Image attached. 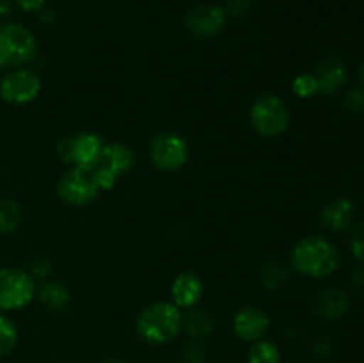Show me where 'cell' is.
Returning a JSON list of instances; mask_svg holds the SVG:
<instances>
[{"mask_svg": "<svg viewBox=\"0 0 364 363\" xmlns=\"http://www.w3.org/2000/svg\"><path fill=\"white\" fill-rule=\"evenodd\" d=\"M18 344V330L13 320L0 313V358L14 351Z\"/></svg>", "mask_w": 364, "mask_h": 363, "instance_id": "cell-22", "label": "cell"}, {"mask_svg": "<svg viewBox=\"0 0 364 363\" xmlns=\"http://www.w3.org/2000/svg\"><path fill=\"white\" fill-rule=\"evenodd\" d=\"M39 302L50 312H63L70 305V288L59 280H45L36 292Z\"/></svg>", "mask_w": 364, "mask_h": 363, "instance_id": "cell-17", "label": "cell"}, {"mask_svg": "<svg viewBox=\"0 0 364 363\" xmlns=\"http://www.w3.org/2000/svg\"><path fill=\"white\" fill-rule=\"evenodd\" d=\"M311 351L316 359H327L331 356V352H333V344H331L329 338H318V340L313 344Z\"/></svg>", "mask_w": 364, "mask_h": 363, "instance_id": "cell-29", "label": "cell"}, {"mask_svg": "<svg viewBox=\"0 0 364 363\" xmlns=\"http://www.w3.org/2000/svg\"><path fill=\"white\" fill-rule=\"evenodd\" d=\"M181 310L169 301H155L137 317L135 330L139 338L149 345H162L174 340L181 331Z\"/></svg>", "mask_w": 364, "mask_h": 363, "instance_id": "cell-2", "label": "cell"}, {"mask_svg": "<svg viewBox=\"0 0 364 363\" xmlns=\"http://www.w3.org/2000/svg\"><path fill=\"white\" fill-rule=\"evenodd\" d=\"M0 78H2V75H0Z\"/></svg>", "mask_w": 364, "mask_h": 363, "instance_id": "cell-36", "label": "cell"}, {"mask_svg": "<svg viewBox=\"0 0 364 363\" xmlns=\"http://www.w3.org/2000/svg\"><path fill=\"white\" fill-rule=\"evenodd\" d=\"M13 13V0H0V23L6 21Z\"/></svg>", "mask_w": 364, "mask_h": 363, "instance_id": "cell-32", "label": "cell"}, {"mask_svg": "<svg viewBox=\"0 0 364 363\" xmlns=\"http://www.w3.org/2000/svg\"><path fill=\"white\" fill-rule=\"evenodd\" d=\"M135 164L134 149L123 142H110L103 144L91 166L85 167L98 184L100 191H110L117 182L132 171Z\"/></svg>", "mask_w": 364, "mask_h": 363, "instance_id": "cell-3", "label": "cell"}, {"mask_svg": "<svg viewBox=\"0 0 364 363\" xmlns=\"http://www.w3.org/2000/svg\"><path fill=\"white\" fill-rule=\"evenodd\" d=\"M188 142L176 132H160L149 142V159L164 173H176L188 162Z\"/></svg>", "mask_w": 364, "mask_h": 363, "instance_id": "cell-7", "label": "cell"}, {"mask_svg": "<svg viewBox=\"0 0 364 363\" xmlns=\"http://www.w3.org/2000/svg\"><path fill=\"white\" fill-rule=\"evenodd\" d=\"M247 359L249 363H279V347L270 340H256L249 349Z\"/></svg>", "mask_w": 364, "mask_h": 363, "instance_id": "cell-21", "label": "cell"}, {"mask_svg": "<svg viewBox=\"0 0 364 363\" xmlns=\"http://www.w3.org/2000/svg\"><path fill=\"white\" fill-rule=\"evenodd\" d=\"M205 294V285L201 278L192 270H183L178 274L171 285V299L173 305H176L180 310H191L199 305Z\"/></svg>", "mask_w": 364, "mask_h": 363, "instance_id": "cell-15", "label": "cell"}, {"mask_svg": "<svg viewBox=\"0 0 364 363\" xmlns=\"http://www.w3.org/2000/svg\"><path fill=\"white\" fill-rule=\"evenodd\" d=\"M350 285L358 294L364 295V265L354 269V273L350 274Z\"/></svg>", "mask_w": 364, "mask_h": 363, "instance_id": "cell-31", "label": "cell"}, {"mask_svg": "<svg viewBox=\"0 0 364 363\" xmlns=\"http://www.w3.org/2000/svg\"><path fill=\"white\" fill-rule=\"evenodd\" d=\"M355 221V203L348 196H336L323 205L320 223L331 233H345Z\"/></svg>", "mask_w": 364, "mask_h": 363, "instance_id": "cell-14", "label": "cell"}, {"mask_svg": "<svg viewBox=\"0 0 364 363\" xmlns=\"http://www.w3.org/2000/svg\"><path fill=\"white\" fill-rule=\"evenodd\" d=\"M350 295L340 287L320 288L311 298V310L326 320H340L350 312Z\"/></svg>", "mask_w": 364, "mask_h": 363, "instance_id": "cell-12", "label": "cell"}, {"mask_svg": "<svg viewBox=\"0 0 364 363\" xmlns=\"http://www.w3.org/2000/svg\"><path fill=\"white\" fill-rule=\"evenodd\" d=\"M38 18H39V21H43V23H52V21L55 20V13H53L52 9H46V7H43V9L38 13Z\"/></svg>", "mask_w": 364, "mask_h": 363, "instance_id": "cell-33", "label": "cell"}, {"mask_svg": "<svg viewBox=\"0 0 364 363\" xmlns=\"http://www.w3.org/2000/svg\"><path fill=\"white\" fill-rule=\"evenodd\" d=\"M105 363H124V362H121V359H116V358H112V359H107Z\"/></svg>", "mask_w": 364, "mask_h": 363, "instance_id": "cell-35", "label": "cell"}, {"mask_svg": "<svg viewBox=\"0 0 364 363\" xmlns=\"http://www.w3.org/2000/svg\"><path fill=\"white\" fill-rule=\"evenodd\" d=\"M295 95L299 98H313V96L318 95V82H316L315 73H301L294 78V84H291Z\"/></svg>", "mask_w": 364, "mask_h": 363, "instance_id": "cell-23", "label": "cell"}, {"mask_svg": "<svg viewBox=\"0 0 364 363\" xmlns=\"http://www.w3.org/2000/svg\"><path fill=\"white\" fill-rule=\"evenodd\" d=\"M181 327L191 338H205L213 333L215 320L206 310L194 306L181 317Z\"/></svg>", "mask_w": 364, "mask_h": 363, "instance_id": "cell-18", "label": "cell"}, {"mask_svg": "<svg viewBox=\"0 0 364 363\" xmlns=\"http://www.w3.org/2000/svg\"><path fill=\"white\" fill-rule=\"evenodd\" d=\"M291 265L299 274L311 280L331 278L340 267V251L322 235L304 237L291 249Z\"/></svg>", "mask_w": 364, "mask_h": 363, "instance_id": "cell-1", "label": "cell"}, {"mask_svg": "<svg viewBox=\"0 0 364 363\" xmlns=\"http://www.w3.org/2000/svg\"><path fill=\"white\" fill-rule=\"evenodd\" d=\"M185 27L196 38H213L224 31L228 23V14L223 6L217 4H198L185 14Z\"/></svg>", "mask_w": 364, "mask_h": 363, "instance_id": "cell-11", "label": "cell"}, {"mask_svg": "<svg viewBox=\"0 0 364 363\" xmlns=\"http://www.w3.org/2000/svg\"><path fill=\"white\" fill-rule=\"evenodd\" d=\"M251 125L262 137L274 139L284 134L290 125V109L281 96L274 93H265L252 102Z\"/></svg>", "mask_w": 364, "mask_h": 363, "instance_id": "cell-5", "label": "cell"}, {"mask_svg": "<svg viewBox=\"0 0 364 363\" xmlns=\"http://www.w3.org/2000/svg\"><path fill=\"white\" fill-rule=\"evenodd\" d=\"M258 278L263 288H267V290H277L288 280V269L279 262H267L259 269Z\"/></svg>", "mask_w": 364, "mask_h": 363, "instance_id": "cell-20", "label": "cell"}, {"mask_svg": "<svg viewBox=\"0 0 364 363\" xmlns=\"http://www.w3.org/2000/svg\"><path fill=\"white\" fill-rule=\"evenodd\" d=\"M359 80H361V84L364 88V60L361 63V66H359Z\"/></svg>", "mask_w": 364, "mask_h": 363, "instance_id": "cell-34", "label": "cell"}, {"mask_svg": "<svg viewBox=\"0 0 364 363\" xmlns=\"http://www.w3.org/2000/svg\"><path fill=\"white\" fill-rule=\"evenodd\" d=\"M23 221L21 205L13 198H0V235H9L20 228Z\"/></svg>", "mask_w": 364, "mask_h": 363, "instance_id": "cell-19", "label": "cell"}, {"mask_svg": "<svg viewBox=\"0 0 364 363\" xmlns=\"http://www.w3.org/2000/svg\"><path fill=\"white\" fill-rule=\"evenodd\" d=\"M341 105L348 114H361L364 110V89L350 88L341 96Z\"/></svg>", "mask_w": 364, "mask_h": 363, "instance_id": "cell-24", "label": "cell"}, {"mask_svg": "<svg viewBox=\"0 0 364 363\" xmlns=\"http://www.w3.org/2000/svg\"><path fill=\"white\" fill-rule=\"evenodd\" d=\"M50 273H52V262L46 256H36L28 265V274L34 280H48Z\"/></svg>", "mask_w": 364, "mask_h": 363, "instance_id": "cell-26", "label": "cell"}, {"mask_svg": "<svg viewBox=\"0 0 364 363\" xmlns=\"http://www.w3.org/2000/svg\"><path fill=\"white\" fill-rule=\"evenodd\" d=\"M270 326V317L259 306H242L233 317V331L240 340L256 342L262 340Z\"/></svg>", "mask_w": 364, "mask_h": 363, "instance_id": "cell-13", "label": "cell"}, {"mask_svg": "<svg viewBox=\"0 0 364 363\" xmlns=\"http://www.w3.org/2000/svg\"><path fill=\"white\" fill-rule=\"evenodd\" d=\"M223 7L228 16L242 18L251 9V0H226V4Z\"/></svg>", "mask_w": 364, "mask_h": 363, "instance_id": "cell-28", "label": "cell"}, {"mask_svg": "<svg viewBox=\"0 0 364 363\" xmlns=\"http://www.w3.org/2000/svg\"><path fill=\"white\" fill-rule=\"evenodd\" d=\"M348 248H350L352 256H354L361 265H364V223H359L358 226H354L350 235V242H348Z\"/></svg>", "mask_w": 364, "mask_h": 363, "instance_id": "cell-25", "label": "cell"}, {"mask_svg": "<svg viewBox=\"0 0 364 363\" xmlns=\"http://www.w3.org/2000/svg\"><path fill=\"white\" fill-rule=\"evenodd\" d=\"M181 358L185 363H205L206 362V349L203 345L196 344H187L181 351Z\"/></svg>", "mask_w": 364, "mask_h": 363, "instance_id": "cell-27", "label": "cell"}, {"mask_svg": "<svg viewBox=\"0 0 364 363\" xmlns=\"http://www.w3.org/2000/svg\"><path fill=\"white\" fill-rule=\"evenodd\" d=\"M57 196L66 205L80 209L91 205L100 196V187L85 167H70L57 182Z\"/></svg>", "mask_w": 364, "mask_h": 363, "instance_id": "cell-8", "label": "cell"}, {"mask_svg": "<svg viewBox=\"0 0 364 363\" xmlns=\"http://www.w3.org/2000/svg\"><path fill=\"white\" fill-rule=\"evenodd\" d=\"M41 93V78L27 68H13L0 78V98L9 105H27Z\"/></svg>", "mask_w": 364, "mask_h": 363, "instance_id": "cell-9", "label": "cell"}, {"mask_svg": "<svg viewBox=\"0 0 364 363\" xmlns=\"http://www.w3.org/2000/svg\"><path fill=\"white\" fill-rule=\"evenodd\" d=\"M103 144L105 142L102 135L95 132H78L57 142V155L70 167H89Z\"/></svg>", "mask_w": 364, "mask_h": 363, "instance_id": "cell-10", "label": "cell"}, {"mask_svg": "<svg viewBox=\"0 0 364 363\" xmlns=\"http://www.w3.org/2000/svg\"><path fill=\"white\" fill-rule=\"evenodd\" d=\"M36 280L18 267L0 269V312H14L31 305L36 298Z\"/></svg>", "mask_w": 364, "mask_h": 363, "instance_id": "cell-6", "label": "cell"}, {"mask_svg": "<svg viewBox=\"0 0 364 363\" xmlns=\"http://www.w3.org/2000/svg\"><path fill=\"white\" fill-rule=\"evenodd\" d=\"M318 82V95L333 96L340 93L347 84V68L338 57H326L320 60L316 70L313 71Z\"/></svg>", "mask_w": 364, "mask_h": 363, "instance_id": "cell-16", "label": "cell"}, {"mask_svg": "<svg viewBox=\"0 0 364 363\" xmlns=\"http://www.w3.org/2000/svg\"><path fill=\"white\" fill-rule=\"evenodd\" d=\"M25 13H39L46 6V0H13Z\"/></svg>", "mask_w": 364, "mask_h": 363, "instance_id": "cell-30", "label": "cell"}, {"mask_svg": "<svg viewBox=\"0 0 364 363\" xmlns=\"http://www.w3.org/2000/svg\"><path fill=\"white\" fill-rule=\"evenodd\" d=\"M38 53V41L32 31L16 21L0 23V68H21Z\"/></svg>", "mask_w": 364, "mask_h": 363, "instance_id": "cell-4", "label": "cell"}]
</instances>
